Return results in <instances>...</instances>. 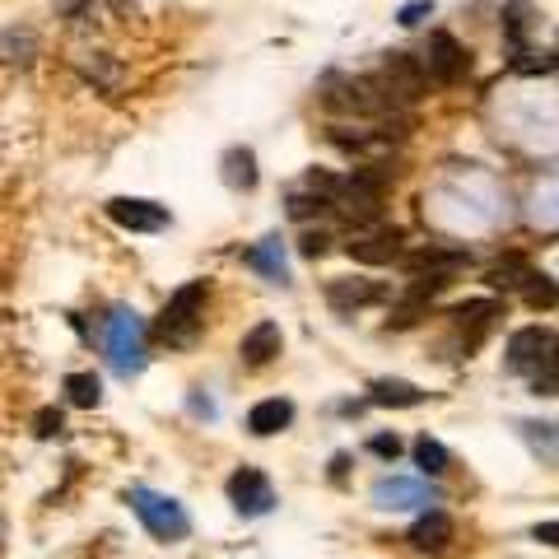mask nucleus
<instances>
[{"label":"nucleus","instance_id":"nucleus-1","mask_svg":"<svg viewBox=\"0 0 559 559\" xmlns=\"http://www.w3.org/2000/svg\"><path fill=\"white\" fill-rule=\"evenodd\" d=\"M103 345H108V364L117 378H136L145 369V327L131 308H112L103 322Z\"/></svg>","mask_w":559,"mask_h":559},{"label":"nucleus","instance_id":"nucleus-2","mask_svg":"<svg viewBox=\"0 0 559 559\" xmlns=\"http://www.w3.org/2000/svg\"><path fill=\"white\" fill-rule=\"evenodd\" d=\"M205 280H191V285H182L173 299H168V308L159 313V341L168 345H196V336H201V317H205Z\"/></svg>","mask_w":559,"mask_h":559},{"label":"nucleus","instance_id":"nucleus-3","mask_svg":"<svg viewBox=\"0 0 559 559\" xmlns=\"http://www.w3.org/2000/svg\"><path fill=\"white\" fill-rule=\"evenodd\" d=\"M126 499H131L136 518L145 522V532H150L154 541H182V536L191 532V518H187V508H182L178 499L154 494V490H145V485H136Z\"/></svg>","mask_w":559,"mask_h":559},{"label":"nucleus","instance_id":"nucleus-4","mask_svg":"<svg viewBox=\"0 0 559 559\" xmlns=\"http://www.w3.org/2000/svg\"><path fill=\"white\" fill-rule=\"evenodd\" d=\"M373 80H378L387 108H406V103H415V98L424 94V70H420V61L406 52H387V61H382V70Z\"/></svg>","mask_w":559,"mask_h":559},{"label":"nucleus","instance_id":"nucleus-5","mask_svg":"<svg viewBox=\"0 0 559 559\" xmlns=\"http://www.w3.org/2000/svg\"><path fill=\"white\" fill-rule=\"evenodd\" d=\"M555 364V341L541 327H522L508 341V373H541Z\"/></svg>","mask_w":559,"mask_h":559},{"label":"nucleus","instance_id":"nucleus-6","mask_svg":"<svg viewBox=\"0 0 559 559\" xmlns=\"http://www.w3.org/2000/svg\"><path fill=\"white\" fill-rule=\"evenodd\" d=\"M229 499L243 518H266V513L275 508L271 480L261 476V471H252V466H243V471H233L229 476Z\"/></svg>","mask_w":559,"mask_h":559},{"label":"nucleus","instance_id":"nucleus-7","mask_svg":"<svg viewBox=\"0 0 559 559\" xmlns=\"http://www.w3.org/2000/svg\"><path fill=\"white\" fill-rule=\"evenodd\" d=\"M424 66L438 84H462L466 70H471V56L452 33H429V52H424Z\"/></svg>","mask_w":559,"mask_h":559},{"label":"nucleus","instance_id":"nucleus-8","mask_svg":"<svg viewBox=\"0 0 559 559\" xmlns=\"http://www.w3.org/2000/svg\"><path fill=\"white\" fill-rule=\"evenodd\" d=\"M373 504L392 508V513H406V508H429L438 504V490L424 485V480H406V476H387L373 485Z\"/></svg>","mask_w":559,"mask_h":559},{"label":"nucleus","instance_id":"nucleus-9","mask_svg":"<svg viewBox=\"0 0 559 559\" xmlns=\"http://www.w3.org/2000/svg\"><path fill=\"white\" fill-rule=\"evenodd\" d=\"M108 219L117 229H131V233H159L168 229V210L154 201H140V196H117L108 201Z\"/></svg>","mask_w":559,"mask_h":559},{"label":"nucleus","instance_id":"nucleus-10","mask_svg":"<svg viewBox=\"0 0 559 559\" xmlns=\"http://www.w3.org/2000/svg\"><path fill=\"white\" fill-rule=\"evenodd\" d=\"M410 275H443V280H457V271L471 266V252H457V247H420L410 252Z\"/></svg>","mask_w":559,"mask_h":559},{"label":"nucleus","instance_id":"nucleus-11","mask_svg":"<svg viewBox=\"0 0 559 559\" xmlns=\"http://www.w3.org/2000/svg\"><path fill=\"white\" fill-rule=\"evenodd\" d=\"M410 550H420V555H438V550H448L452 541V518L443 513V508H429L415 527H410Z\"/></svg>","mask_w":559,"mask_h":559},{"label":"nucleus","instance_id":"nucleus-12","mask_svg":"<svg viewBox=\"0 0 559 559\" xmlns=\"http://www.w3.org/2000/svg\"><path fill=\"white\" fill-rule=\"evenodd\" d=\"M350 257L364 261V266H387V261L401 257V233H396V229H369V233H359L355 243H350Z\"/></svg>","mask_w":559,"mask_h":559},{"label":"nucleus","instance_id":"nucleus-13","mask_svg":"<svg viewBox=\"0 0 559 559\" xmlns=\"http://www.w3.org/2000/svg\"><path fill=\"white\" fill-rule=\"evenodd\" d=\"M387 289L369 285V280H331L327 285V303L336 313H355V308H369V303H382Z\"/></svg>","mask_w":559,"mask_h":559},{"label":"nucleus","instance_id":"nucleus-14","mask_svg":"<svg viewBox=\"0 0 559 559\" xmlns=\"http://www.w3.org/2000/svg\"><path fill=\"white\" fill-rule=\"evenodd\" d=\"M280 345H285V336H280V327L275 322H257V327L243 336V345H238V355H243L247 369H261V364H271L275 355H280Z\"/></svg>","mask_w":559,"mask_h":559},{"label":"nucleus","instance_id":"nucleus-15","mask_svg":"<svg viewBox=\"0 0 559 559\" xmlns=\"http://www.w3.org/2000/svg\"><path fill=\"white\" fill-rule=\"evenodd\" d=\"M369 401L382 410H415L429 401V392H420L415 382H401V378H382L369 387Z\"/></svg>","mask_w":559,"mask_h":559},{"label":"nucleus","instance_id":"nucleus-16","mask_svg":"<svg viewBox=\"0 0 559 559\" xmlns=\"http://www.w3.org/2000/svg\"><path fill=\"white\" fill-rule=\"evenodd\" d=\"M289 420H294V406H289L285 396L257 401V406L247 410V429L257 438H271V434H280V429H289Z\"/></svg>","mask_w":559,"mask_h":559},{"label":"nucleus","instance_id":"nucleus-17","mask_svg":"<svg viewBox=\"0 0 559 559\" xmlns=\"http://www.w3.org/2000/svg\"><path fill=\"white\" fill-rule=\"evenodd\" d=\"M243 261L252 266V271L266 275V280H275V285H289V266H285V247H280V238H266V243H257Z\"/></svg>","mask_w":559,"mask_h":559},{"label":"nucleus","instance_id":"nucleus-18","mask_svg":"<svg viewBox=\"0 0 559 559\" xmlns=\"http://www.w3.org/2000/svg\"><path fill=\"white\" fill-rule=\"evenodd\" d=\"M224 182H229L233 191H252V187H257V154L243 150V145H233V150L224 154Z\"/></svg>","mask_w":559,"mask_h":559},{"label":"nucleus","instance_id":"nucleus-19","mask_svg":"<svg viewBox=\"0 0 559 559\" xmlns=\"http://www.w3.org/2000/svg\"><path fill=\"white\" fill-rule=\"evenodd\" d=\"M452 322H457V327H476V331H485L494 322V317H499V303L494 299H466V303H457V308H452Z\"/></svg>","mask_w":559,"mask_h":559},{"label":"nucleus","instance_id":"nucleus-20","mask_svg":"<svg viewBox=\"0 0 559 559\" xmlns=\"http://www.w3.org/2000/svg\"><path fill=\"white\" fill-rule=\"evenodd\" d=\"M522 299H527V308H536V313H550V308H559V285L550 280V275H527V285H522Z\"/></svg>","mask_w":559,"mask_h":559},{"label":"nucleus","instance_id":"nucleus-21","mask_svg":"<svg viewBox=\"0 0 559 559\" xmlns=\"http://www.w3.org/2000/svg\"><path fill=\"white\" fill-rule=\"evenodd\" d=\"M415 466H420L424 476H443V471H448V448L429 434L415 438Z\"/></svg>","mask_w":559,"mask_h":559},{"label":"nucleus","instance_id":"nucleus-22","mask_svg":"<svg viewBox=\"0 0 559 559\" xmlns=\"http://www.w3.org/2000/svg\"><path fill=\"white\" fill-rule=\"evenodd\" d=\"M429 313V303L420 299V294H406V299L396 303L392 313H387V331H406V327H415L420 317Z\"/></svg>","mask_w":559,"mask_h":559},{"label":"nucleus","instance_id":"nucleus-23","mask_svg":"<svg viewBox=\"0 0 559 559\" xmlns=\"http://www.w3.org/2000/svg\"><path fill=\"white\" fill-rule=\"evenodd\" d=\"M66 392H70V401H75V406L94 410L98 396H103V387H98L94 373H66Z\"/></svg>","mask_w":559,"mask_h":559},{"label":"nucleus","instance_id":"nucleus-24","mask_svg":"<svg viewBox=\"0 0 559 559\" xmlns=\"http://www.w3.org/2000/svg\"><path fill=\"white\" fill-rule=\"evenodd\" d=\"M527 275H532V271H527V261L508 257V261H499L485 280H490V289H518V285H527Z\"/></svg>","mask_w":559,"mask_h":559},{"label":"nucleus","instance_id":"nucleus-25","mask_svg":"<svg viewBox=\"0 0 559 559\" xmlns=\"http://www.w3.org/2000/svg\"><path fill=\"white\" fill-rule=\"evenodd\" d=\"M327 191H294V196H289L285 201V210H289V219H313V215H322V210H327Z\"/></svg>","mask_w":559,"mask_h":559},{"label":"nucleus","instance_id":"nucleus-26","mask_svg":"<svg viewBox=\"0 0 559 559\" xmlns=\"http://www.w3.org/2000/svg\"><path fill=\"white\" fill-rule=\"evenodd\" d=\"M424 14H434V0H410V5H401L396 24H401V28H415V24L424 19Z\"/></svg>","mask_w":559,"mask_h":559},{"label":"nucleus","instance_id":"nucleus-27","mask_svg":"<svg viewBox=\"0 0 559 559\" xmlns=\"http://www.w3.org/2000/svg\"><path fill=\"white\" fill-rule=\"evenodd\" d=\"M369 452H373V457H382V462H396V457H401V438H396V434H378V438H369Z\"/></svg>","mask_w":559,"mask_h":559},{"label":"nucleus","instance_id":"nucleus-28","mask_svg":"<svg viewBox=\"0 0 559 559\" xmlns=\"http://www.w3.org/2000/svg\"><path fill=\"white\" fill-rule=\"evenodd\" d=\"M327 243H331V238H327L322 229H317V233H303V238H299V252H303L308 261H317L322 252H327Z\"/></svg>","mask_w":559,"mask_h":559},{"label":"nucleus","instance_id":"nucleus-29","mask_svg":"<svg viewBox=\"0 0 559 559\" xmlns=\"http://www.w3.org/2000/svg\"><path fill=\"white\" fill-rule=\"evenodd\" d=\"M56 429H61V410H52V406L38 410V420H33V434H38V438H52Z\"/></svg>","mask_w":559,"mask_h":559},{"label":"nucleus","instance_id":"nucleus-30","mask_svg":"<svg viewBox=\"0 0 559 559\" xmlns=\"http://www.w3.org/2000/svg\"><path fill=\"white\" fill-rule=\"evenodd\" d=\"M532 541H541V546L559 550V518H555V522H536V532H532Z\"/></svg>","mask_w":559,"mask_h":559}]
</instances>
